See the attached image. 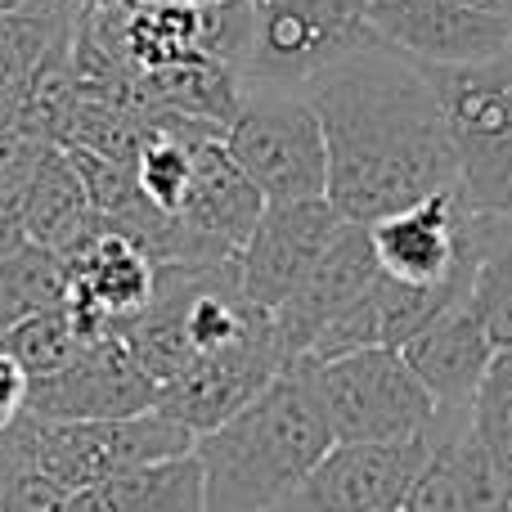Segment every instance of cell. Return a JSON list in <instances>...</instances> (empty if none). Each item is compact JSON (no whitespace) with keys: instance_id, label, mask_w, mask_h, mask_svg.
<instances>
[{"instance_id":"cell-26","label":"cell","mask_w":512,"mask_h":512,"mask_svg":"<svg viewBox=\"0 0 512 512\" xmlns=\"http://www.w3.org/2000/svg\"><path fill=\"white\" fill-rule=\"evenodd\" d=\"M472 436L512 490V346L495 351L477 396H472Z\"/></svg>"},{"instance_id":"cell-1","label":"cell","mask_w":512,"mask_h":512,"mask_svg":"<svg viewBox=\"0 0 512 512\" xmlns=\"http://www.w3.org/2000/svg\"><path fill=\"white\" fill-rule=\"evenodd\" d=\"M328 144V203L346 225H378L459 185L436 86L387 45H364L301 86Z\"/></svg>"},{"instance_id":"cell-29","label":"cell","mask_w":512,"mask_h":512,"mask_svg":"<svg viewBox=\"0 0 512 512\" xmlns=\"http://www.w3.org/2000/svg\"><path fill=\"white\" fill-rule=\"evenodd\" d=\"M86 9H99V14H113V9H126V0H81Z\"/></svg>"},{"instance_id":"cell-23","label":"cell","mask_w":512,"mask_h":512,"mask_svg":"<svg viewBox=\"0 0 512 512\" xmlns=\"http://www.w3.org/2000/svg\"><path fill=\"white\" fill-rule=\"evenodd\" d=\"M468 301L481 315L495 351L512 346V216H481V256L468 283Z\"/></svg>"},{"instance_id":"cell-10","label":"cell","mask_w":512,"mask_h":512,"mask_svg":"<svg viewBox=\"0 0 512 512\" xmlns=\"http://www.w3.org/2000/svg\"><path fill=\"white\" fill-rule=\"evenodd\" d=\"M158 409V387L135 364L122 337H95L77 351L68 369L27 387V418L41 423H104Z\"/></svg>"},{"instance_id":"cell-31","label":"cell","mask_w":512,"mask_h":512,"mask_svg":"<svg viewBox=\"0 0 512 512\" xmlns=\"http://www.w3.org/2000/svg\"><path fill=\"white\" fill-rule=\"evenodd\" d=\"M185 5H225V0H185Z\"/></svg>"},{"instance_id":"cell-33","label":"cell","mask_w":512,"mask_h":512,"mask_svg":"<svg viewBox=\"0 0 512 512\" xmlns=\"http://www.w3.org/2000/svg\"><path fill=\"white\" fill-rule=\"evenodd\" d=\"M387 512H405V504H400V508H387Z\"/></svg>"},{"instance_id":"cell-24","label":"cell","mask_w":512,"mask_h":512,"mask_svg":"<svg viewBox=\"0 0 512 512\" xmlns=\"http://www.w3.org/2000/svg\"><path fill=\"white\" fill-rule=\"evenodd\" d=\"M54 140L32 135L23 126H0V256L14 252L23 239V212L32 180L41 171V162L50 158Z\"/></svg>"},{"instance_id":"cell-11","label":"cell","mask_w":512,"mask_h":512,"mask_svg":"<svg viewBox=\"0 0 512 512\" xmlns=\"http://www.w3.org/2000/svg\"><path fill=\"white\" fill-rule=\"evenodd\" d=\"M378 45L418 68H463L512 50V18L477 14L459 0H364Z\"/></svg>"},{"instance_id":"cell-17","label":"cell","mask_w":512,"mask_h":512,"mask_svg":"<svg viewBox=\"0 0 512 512\" xmlns=\"http://www.w3.org/2000/svg\"><path fill=\"white\" fill-rule=\"evenodd\" d=\"M512 490L490 454L472 436V409L441 414L432 423V454L418 472L405 512H508Z\"/></svg>"},{"instance_id":"cell-22","label":"cell","mask_w":512,"mask_h":512,"mask_svg":"<svg viewBox=\"0 0 512 512\" xmlns=\"http://www.w3.org/2000/svg\"><path fill=\"white\" fill-rule=\"evenodd\" d=\"M59 306H68V270L59 256L36 243H18L0 256V337L23 319Z\"/></svg>"},{"instance_id":"cell-19","label":"cell","mask_w":512,"mask_h":512,"mask_svg":"<svg viewBox=\"0 0 512 512\" xmlns=\"http://www.w3.org/2000/svg\"><path fill=\"white\" fill-rule=\"evenodd\" d=\"M104 230L90 207L86 180L77 176L72 158L54 144L50 158L41 162L32 180V194H27V212H23V239L36 243V248L54 252L59 261H68L81 243H90Z\"/></svg>"},{"instance_id":"cell-8","label":"cell","mask_w":512,"mask_h":512,"mask_svg":"<svg viewBox=\"0 0 512 512\" xmlns=\"http://www.w3.org/2000/svg\"><path fill=\"white\" fill-rule=\"evenodd\" d=\"M378 270L409 288H468L481 256V216L459 185L369 225Z\"/></svg>"},{"instance_id":"cell-5","label":"cell","mask_w":512,"mask_h":512,"mask_svg":"<svg viewBox=\"0 0 512 512\" xmlns=\"http://www.w3.org/2000/svg\"><path fill=\"white\" fill-rule=\"evenodd\" d=\"M459 158V194L477 216H512V50L463 68H423Z\"/></svg>"},{"instance_id":"cell-2","label":"cell","mask_w":512,"mask_h":512,"mask_svg":"<svg viewBox=\"0 0 512 512\" xmlns=\"http://www.w3.org/2000/svg\"><path fill=\"white\" fill-rule=\"evenodd\" d=\"M333 450L301 364H288L252 405L194 441L207 512H274Z\"/></svg>"},{"instance_id":"cell-15","label":"cell","mask_w":512,"mask_h":512,"mask_svg":"<svg viewBox=\"0 0 512 512\" xmlns=\"http://www.w3.org/2000/svg\"><path fill=\"white\" fill-rule=\"evenodd\" d=\"M265 212L261 189L243 176V167L225 149V126H203L189 149V189L180 203V221L198 243L221 261H234L252 239Z\"/></svg>"},{"instance_id":"cell-14","label":"cell","mask_w":512,"mask_h":512,"mask_svg":"<svg viewBox=\"0 0 512 512\" xmlns=\"http://www.w3.org/2000/svg\"><path fill=\"white\" fill-rule=\"evenodd\" d=\"M68 270V315L81 342L122 337L153 301V261L131 239L99 230L63 261Z\"/></svg>"},{"instance_id":"cell-16","label":"cell","mask_w":512,"mask_h":512,"mask_svg":"<svg viewBox=\"0 0 512 512\" xmlns=\"http://www.w3.org/2000/svg\"><path fill=\"white\" fill-rule=\"evenodd\" d=\"M378 274L382 270H378V256H373L369 230H364V225H342V234L328 243V252L319 256L310 279L270 315L283 360L288 364L306 360L310 346L319 342V333H324L342 310H351L355 301L373 288Z\"/></svg>"},{"instance_id":"cell-13","label":"cell","mask_w":512,"mask_h":512,"mask_svg":"<svg viewBox=\"0 0 512 512\" xmlns=\"http://www.w3.org/2000/svg\"><path fill=\"white\" fill-rule=\"evenodd\" d=\"M283 369H288V360L279 351L274 324L265 319L248 342L216 355H198L176 382H167L158 391V414H167L171 423H180L194 436L216 432L243 405H252Z\"/></svg>"},{"instance_id":"cell-21","label":"cell","mask_w":512,"mask_h":512,"mask_svg":"<svg viewBox=\"0 0 512 512\" xmlns=\"http://www.w3.org/2000/svg\"><path fill=\"white\" fill-rule=\"evenodd\" d=\"M77 9H81V0L77 5L32 9V14H0V126L14 122L36 72H41L45 54L72 27Z\"/></svg>"},{"instance_id":"cell-7","label":"cell","mask_w":512,"mask_h":512,"mask_svg":"<svg viewBox=\"0 0 512 512\" xmlns=\"http://www.w3.org/2000/svg\"><path fill=\"white\" fill-rule=\"evenodd\" d=\"M256 41L248 81L301 90L324 68L351 59L378 36L364 23V0H252Z\"/></svg>"},{"instance_id":"cell-20","label":"cell","mask_w":512,"mask_h":512,"mask_svg":"<svg viewBox=\"0 0 512 512\" xmlns=\"http://www.w3.org/2000/svg\"><path fill=\"white\" fill-rule=\"evenodd\" d=\"M81 512H207L203 468L194 454L122 472L81 495Z\"/></svg>"},{"instance_id":"cell-28","label":"cell","mask_w":512,"mask_h":512,"mask_svg":"<svg viewBox=\"0 0 512 512\" xmlns=\"http://www.w3.org/2000/svg\"><path fill=\"white\" fill-rule=\"evenodd\" d=\"M32 9H50L41 0H0V14H32Z\"/></svg>"},{"instance_id":"cell-27","label":"cell","mask_w":512,"mask_h":512,"mask_svg":"<svg viewBox=\"0 0 512 512\" xmlns=\"http://www.w3.org/2000/svg\"><path fill=\"white\" fill-rule=\"evenodd\" d=\"M27 373L18 369L14 360H9L5 351H0V432H9V427L23 418V409H27Z\"/></svg>"},{"instance_id":"cell-18","label":"cell","mask_w":512,"mask_h":512,"mask_svg":"<svg viewBox=\"0 0 512 512\" xmlns=\"http://www.w3.org/2000/svg\"><path fill=\"white\" fill-rule=\"evenodd\" d=\"M405 364L414 378L427 387L441 414H463L472 409L481 378H486L490 360H495V342H490L481 315L472 310L468 292L454 297L432 324H423L405 346H400Z\"/></svg>"},{"instance_id":"cell-3","label":"cell","mask_w":512,"mask_h":512,"mask_svg":"<svg viewBox=\"0 0 512 512\" xmlns=\"http://www.w3.org/2000/svg\"><path fill=\"white\" fill-rule=\"evenodd\" d=\"M5 436V445L23 463L54 481V486L86 495L122 472L149 468V463L194 454V432L171 423L167 414L149 409L135 418H104V423H41V418H18Z\"/></svg>"},{"instance_id":"cell-25","label":"cell","mask_w":512,"mask_h":512,"mask_svg":"<svg viewBox=\"0 0 512 512\" xmlns=\"http://www.w3.org/2000/svg\"><path fill=\"white\" fill-rule=\"evenodd\" d=\"M81 333L72 324L68 306L59 310H45V315H32L23 324H14L5 337H0V351L27 373V382H41V378H54L59 369H68L81 351Z\"/></svg>"},{"instance_id":"cell-9","label":"cell","mask_w":512,"mask_h":512,"mask_svg":"<svg viewBox=\"0 0 512 512\" xmlns=\"http://www.w3.org/2000/svg\"><path fill=\"white\" fill-rule=\"evenodd\" d=\"M432 432L387 445H333L274 512H387L414 490Z\"/></svg>"},{"instance_id":"cell-32","label":"cell","mask_w":512,"mask_h":512,"mask_svg":"<svg viewBox=\"0 0 512 512\" xmlns=\"http://www.w3.org/2000/svg\"><path fill=\"white\" fill-rule=\"evenodd\" d=\"M41 5H77V0H41Z\"/></svg>"},{"instance_id":"cell-4","label":"cell","mask_w":512,"mask_h":512,"mask_svg":"<svg viewBox=\"0 0 512 512\" xmlns=\"http://www.w3.org/2000/svg\"><path fill=\"white\" fill-rule=\"evenodd\" d=\"M297 364L306 369L315 405L333 432V445H387L432 432L436 400L414 378L405 355L391 346Z\"/></svg>"},{"instance_id":"cell-6","label":"cell","mask_w":512,"mask_h":512,"mask_svg":"<svg viewBox=\"0 0 512 512\" xmlns=\"http://www.w3.org/2000/svg\"><path fill=\"white\" fill-rule=\"evenodd\" d=\"M225 149L265 203L328 198V144L319 113L301 90L248 81L225 126Z\"/></svg>"},{"instance_id":"cell-12","label":"cell","mask_w":512,"mask_h":512,"mask_svg":"<svg viewBox=\"0 0 512 512\" xmlns=\"http://www.w3.org/2000/svg\"><path fill=\"white\" fill-rule=\"evenodd\" d=\"M342 216L328 198H306V203H265L261 221H256L252 239L243 243L239 261V288L256 310H279L301 283L310 279V270L319 265V256L328 252V243L342 234Z\"/></svg>"},{"instance_id":"cell-30","label":"cell","mask_w":512,"mask_h":512,"mask_svg":"<svg viewBox=\"0 0 512 512\" xmlns=\"http://www.w3.org/2000/svg\"><path fill=\"white\" fill-rule=\"evenodd\" d=\"M0 512H5V468H0Z\"/></svg>"}]
</instances>
